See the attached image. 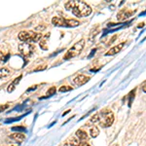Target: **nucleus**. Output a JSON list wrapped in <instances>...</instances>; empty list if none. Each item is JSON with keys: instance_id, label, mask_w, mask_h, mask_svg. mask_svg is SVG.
Wrapping results in <instances>:
<instances>
[{"instance_id": "nucleus-13", "label": "nucleus", "mask_w": 146, "mask_h": 146, "mask_svg": "<svg viewBox=\"0 0 146 146\" xmlns=\"http://www.w3.org/2000/svg\"><path fill=\"white\" fill-rule=\"evenodd\" d=\"M76 137L78 140H86L87 137H88V133L84 131L83 129H78L76 131Z\"/></svg>"}, {"instance_id": "nucleus-7", "label": "nucleus", "mask_w": 146, "mask_h": 146, "mask_svg": "<svg viewBox=\"0 0 146 146\" xmlns=\"http://www.w3.org/2000/svg\"><path fill=\"white\" fill-rule=\"evenodd\" d=\"M89 80H90V77L86 76V75H84V74H80L75 77L73 82H74L75 85H77V86H83L87 82H89Z\"/></svg>"}, {"instance_id": "nucleus-1", "label": "nucleus", "mask_w": 146, "mask_h": 146, "mask_svg": "<svg viewBox=\"0 0 146 146\" xmlns=\"http://www.w3.org/2000/svg\"><path fill=\"white\" fill-rule=\"evenodd\" d=\"M64 7L78 18L88 17L92 13V8L84 1H67Z\"/></svg>"}, {"instance_id": "nucleus-23", "label": "nucleus", "mask_w": 146, "mask_h": 146, "mask_svg": "<svg viewBox=\"0 0 146 146\" xmlns=\"http://www.w3.org/2000/svg\"><path fill=\"white\" fill-rule=\"evenodd\" d=\"M111 146H119V144H117V143H114V144H112Z\"/></svg>"}, {"instance_id": "nucleus-17", "label": "nucleus", "mask_w": 146, "mask_h": 146, "mask_svg": "<svg viewBox=\"0 0 146 146\" xmlns=\"http://www.w3.org/2000/svg\"><path fill=\"white\" fill-rule=\"evenodd\" d=\"M90 135L92 137H94V138H96V137H98V135H100V129H98V127H93V128L91 129V131H90Z\"/></svg>"}, {"instance_id": "nucleus-19", "label": "nucleus", "mask_w": 146, "mask_h": 146, "mask_svg": "<svg viewBox=\"0 0 146 146\" xmlns=\"http://www.w3.org/2000/svg\"><path fill=\"white\" fill-rule=\"evenodd\" d=\"M56 87H52V88L49 89L48 92H47V95H48V96H53L54 94L56 93Z\"/></svg>"}, {"instance_id": "nucleus-18", "label": "nucleus", "mask_w": 146, "mask_h": 146, "mask_svg": "<svg viewBox=\"0 0 146 146\" xmlns=\"http://www.w3.org/2000/svg\"><path fill=\"white\" fill-rule=\"evenodd\" d=\"M72 90V87H69V86H62L60 88V93H65V92H69Z\"/></svg>"}, {"instance_id": "nucleus-9", "label": "nucleus", "mask_w": 146, "mask_h": 146, "mask_svg": "<svg viewBox=\"0 0 146 146\" xmlns=\"http://www.w3.org/2000/svg\"><path fill=\"white\" fill-rule=\"evenodd\" d=\"M124 45H125V43H120L119 45H116L115 47H113V48H111L109 51H107L106 53H105V56H109L116 55V54H118L119 52L122 50V48L124 47Z\"/></svg>"}, {"instance_id": "nucleus-10", "label": "nucleus", "mask_w": 146, "mask_h": 146, "mask_svg": "<svg viewBox=\"0 0 146 146\" xmlns=\"http://www.w3.org/2000/svg\"><path fill=\"white\" fill-rule=\"evenodd\" d=\"M22 77H23L22 75H20V76H19L18 78H16L10 85H9L8 88H7V92H8V93H12V92L15 91L16 87H17V85L20 83V81H21V79H22Z\"/></svg>"}, {"instance_id": "nucleus-3", "label": "nucleus", "mask_w": 146, "mask_h": 146, "mask_svg": "<svg viewBox=\"0 0 146 146\" xmlns=\"http://www.w3.org/2000/svg\"><path fill=\"white\" fill-rule=\"evenodd\" d=\"M42 38V34L34 31H21L19 33V39L23 43H31V42H38Z\"/></svg>"}, {"instance_id": "nucleus-14", "label": "nucleus", "mask_w": 146, "mask_h": 146, "mask_svg": "<svg viewBox=\"0 0 146 146\" xmlns=\"http://www.w3.org/2000/svg\"><path fill=\"white\" fill-rule=\"evenodd\" d=\"M11 74V71L6 67H3V68H0V79H4L6 77L10 76Z\"/></svg>"}, {"instance_id": "nucleus-15", "label": "nucleus", "mask_w": 146, "mask_h": 146, "mask_svg": "<svg viewBox=\"0 0 146 146\" xmlns=\"http://www.w3.org/2000/svg\"><path fill=\"white\" fill-rule=\"evenodd\" d=\"M70 143H71L73 146H90L87 142H85V141H79L75 137L72 138L71 141H70Z\"/></svg>"}, {"instance_id": "nucleus-4", "label": "nucleus", "mask_w": 146, "mask_h": 146, "mask_svg": "<svg viewBox=\"0 0 146 146\" xmlns=\"http://www.w3.org/2000/svg\"><path fill=\"white\" fill-rule=\"evenodd\" d=\"M84 46H85L84 39H81L80 41L76 42V43H75L74 45L66 52V54H65L64 56H63V58H64L65 60H70V58L79 56L80 54H81V52L83 51Z\"/></svg>"}, {"instance_id": "nucleus-16", "label": "nucleus", "mask_w": 146, "mask_h": 146, "mask_svg": "<svg viewBox=\"0 0 146 146\" xmlns=\"http://www.w3.org/2000/svg\"><path fill=\"white\" fill-rule=\"evenodd\" d=\"M98 120H100V115H98V113H96V114H95L90 119V121H89L88 123H87V126L91 127V125H95L96 123H98Z\"/></svg>"}, {"instance_id": "nucleus-5", "label": "nucleus", "mask_w": 146, "mask_h": 146, "mask_svg": "<svg viewBox=\"0 0 146 146\" xmlns=\"http://www.w3.org/2000/svg\"><path fill=\"white\" fill-rule=\"evenodd\" d=\"M52 23L56 27H76L80 23L75 19H63L60 17H55L52 20Z\"/></svg>"}, {"instance_id": "nucleus-21", "label": "nucleus", "mask_w": 146, "mask_h": 146, "mask_svg": "<svg viewBox=\"0 0 146 146\" xmlns=\"http://www.w3.org/2000/svg\"><path fill=\"white\" fill-rule=\"evenodd\" d=\"M64 146H73L72 144H71V143H70V142H67V143H65V144H64Z\"/></svg>"}, {"instance_id": "nucleus-11", "label": "nucleus", "mask_w": 146, "mask_h": 146, "mask_svg": "<svg viewBox=\"0 0 146 146\" xmlns=\"http://www.w3.org/2000/svg\"><path fill=\"white\" fill-rule=\"evenodd\" d=\"M10 138H12V139H14L15 141H19V142H22V141H23L25 139V135H23V133H13V135H10Z\"/></svg>"}, {"instance_id": "nucleus-2", "label": "nucleus", "mask_w": 146, "mask_h": 146, "mask_svg": "<svg viewBox=\"0 0 146 146\" xmlns=\"http://www.w3.org/2000/svg\"><path fill=\"white\" fill-rule=\"evenodd\" d=\"M98 115H100L98 123L102 128H108L114 123V114L111 110H102L100 113H98Z\"/></svg>"}, {"instance_id": "nucleus-8", "label": "nucleus", "mask_w": 146, "mask_h": 146, "mask_svg": "<svg viewBox=\"0 0 146 146\" xmlns=\"http://www.w3.org/2000/svg\"><path fill=\"white\" fill-rule=\"evenodd\" d=\"M133 13H135V11H129L128 9H123V10H121L118 13L117 18H118V20H120V21H125L129 17H131Z\"/></svg>"}, {"instance_id": "nucleus-6", "label": "nucleus", "mask_w": 146, "mask_h": 146, "mask_svg": "<svg viewBox=\"0 0 146 146\" xmlns=\"http://www.w3.org/2000/svg\"><path fill=\"white\" fill-rule=\"evenodd\" d=\"M35 47L30 43H21L19 45V51L25 56H30L34 52Z\"/></svg>"}, {"instance_id": "nucleus-22", "label": "nucleus", "mask_w": 146, "mask_h": 146, "mask_svg": "<svg viewBox=\"0 0 146 146\" xmlns=\"http://www.w3.org/2000/svg\"><path fill=\"white\" fill-rule=\"evenodd\" d=\"M143 92L145 93V82L143 83Z\"/></svg>"}, {"instance_id": "nucleus-12", "label": "nucleus", "mask_w": 146, "mask_h": 146, "mask_svg": "<svg viewBox=\"0 0 146 146\" xmlns=\"http://www.w3.org/2000/svg\"><path fill=\"white\" fill-rule=\"evenodd\" d=\"M49 37H50V33L49 34H46L44 37H42L41 39V41L39 42V45L40 47H41L43 50H47L48 49V46H47V42H48V39H49Z\"/></svg>"}, {"instance_id": "nucleus-20", "label": "nucleus", "mask_w": 146, "mask_h": 146, "mask_svg": "<svg viewBox=\"0 0 146 146\" xmlns=\"http://www.w3.org/2000/svg\"><path fill=\"white\" fill-rule=\"evenodd\" d=\"M13 131H25V128H13Z\"/></svg>"}]
</instances>
